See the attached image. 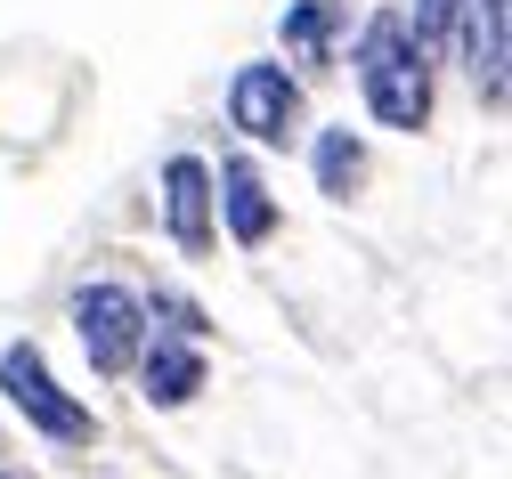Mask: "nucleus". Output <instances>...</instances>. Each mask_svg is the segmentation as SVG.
Listing matches in <instances>:
<instances>
[{"label": "nucleus", "instance_id": "obj_1", "mask_svg": "<svg viewBox=\"0 0 512 479\" xmlns=\"http://www.w3.org/2000/svg\"><path fill=\"white\" fill-rule=\"evenodd\" d=\"M358 90H366V114L382 122V130H415L431 122V49L415 41V25L399 17V9H374L366 25H358Z\"/></svg>", "mask_w": 512, "mask_h": 479}, {"label": "nucleus", "instance_id": "obj_2", "mask_svg": "<svg viewBox=\"0 0 512 479\" xmlns=\"http://www.w3.org/2000/svg\"><path fill=\"white\" fill-rule=\"evenodd\" d=\"M0 398H9L25 415V431H41L49 447H90L98 439V415L49 374V358L33 350V341H9V350H0Z\"/></svg>", "mask_w": 512, "mask_h": 479}, {"label": "nucleus", "instance_id": "obj_3", "mask_svg": "<svg viewBox=\"0 0 512 479\" xmlns=\"http://www.w3.org/2000/svg\"><path fill=\"white\" fill-rule=\"evenodd\" d=\"M66 317H74V341H82L90 374H131L139 366V350H147V301L131 285H82Z\"/></svg>", "mask_w": 512, "mask_h": 479}, {"label": "nucleus", "instance_id": "obj_4", "mask_svg": "<svg viewBox=\"0 0 512 479\" xmlns=\"http://www.w3.org/2000/svg\"><path fill=\"white\" fill-rule=\"evenodd\" d=\"M228 122L244 130L252 147H285L293 130H301V82L285 74L277 57H252L228 74Z\"/></svg>", "mask_w": 512, "mask_h": 479}, {"label": "nucleus", "instance_id": "obj_5", "mask_svg": "<svg viewBox=\"0 0 512 479\" xmlns=\"http://www.w3.org/2000/svg\"><path fill=\"white\" fill-rule=\"evenodd\" d=\"M447 49L464 57L480 106L496 114L504 106V65H512V0H464V9H456V41H447Z\"/></svg>", "mask_w": 512, "mask_h": 479}, {"label": "nucleus", "instance_id": "obj_6", "mask_svg": "<svg viewBox=\"0 0 512 479\" xmlns=\"http://www.w3.org/2000/svg\"><path fill=\"white\" fill-rule=\"evenodd\" d=\"M204 382H212L204 341H179V333H155V325H147V350H139V398L155 406V415H179V406H196Z\"/></svg>", "mask_w": 512, "mask_h": 479}, {"label": "nucleus", "instance_id": "obj_7", "mask_svg": "<svg viewBox=\"0 0 512 479\" xmlns=\"http://www.w3.org/2000/svg\"><path fill=\"white\" fill-rule=\"evenodd\" d=\"M163 228L179 252H212L220 212H212V163L204 155H171L163 163Z\"/></svg>", "mask_w": 512, "mask_h": 479}, {"label": "nucleus", "instance_id": "obj_8", "mask_svg": "<svg viewBox=\"0 0 512 479\" xmlns=\"http://www.w3.org/2000/svg\"><path fill=\"white\" fill-rule=\"evenodd\" d=\"M212 212H220V228H228L244 252L277 236V195H269V179H261L252 155H228V163L212 171Z\"/></svg>", "mask_w": 512, "mask_h": 479}, {"label": "nucleus", "instance_id": "obj_9", "mask_svg": "<svg viewBox=\"0 0 512 479\" xmlns=\"http://www.w3.org/2000/svg\"><path fill=\"white\" fill-rule=\"evenodd\" d=\"M342 25H350V0H293V9L277 17V41H285L293 65H326Z\"/></svg>", "mask_w": 512, "mask_h": 479}, {"label": "nucleus", "instance_id": "obj_10", "mask_svg": "<svg viewBox=\"0 0 512 479\" xmlns=\"http://www.w3.org/2000/svg\"><path fill=\"white\" fill-rule=\"evenodd\" d=\"M309 171H317V187H326L334 203H350V195L366 187V139H358L350 122L317 130V139H309Z\"/></svg>", "mask_w": 512, "mask_h": 479}, {"label": "nucleus", "instance_id": "obj_11", "mask_svg": "<svg viewBox=\"0 0 512 479\" xmlns=\"http://www.w3.org/2000/svg\"><path fill=\"white\" fill-rule=\"evenodd\" d=\"M147 325H163V333H179V341H204V333H212L204 309L179 301V293H155V301H147Z\"/></svg>", "mask_w": 512, "mask_h": 479}, {"label": "nucleus", "instance_id": "obj_12", "mask_svg": "<svg viewBox=\"0 0 512 479\" xmlns=\"http://www.w3.org/2000/svg\"><path fill=\"white\" fill-rule=\"evenodd\" d=\"M456 9H464V0H415V17H407V25H415V41H423L431 57L456 41Z\"/></svg>", "mask_w": 512, "mask_h": 479}, {"label": "nucleus", "instance_id": "obj_13", "mask_svg": "<svg viewBox=\"0 0 512 479\" xmlns=\"http://www.w3.org/2000/svg\"><path fill=\"white\" fill-rule=\"evenodd\" d=\"M0 479H9V471H0Z\"/></svg>", "mask_w": 512, "mask_h": 479}]
</instances>
